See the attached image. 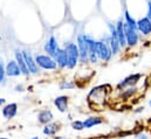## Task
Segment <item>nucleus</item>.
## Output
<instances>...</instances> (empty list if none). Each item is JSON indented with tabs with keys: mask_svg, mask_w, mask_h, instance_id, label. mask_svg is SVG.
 Masks as SVG:
<instances>
[{
	"mask_svg": "<svg viewBox=\"0 0 151 139\" xmlns=\"http://www.w3.org/2000/svg\"><path fill=\"white\" fill-rule=\"evenodd\" d=\"M109 85H99L90 90L88 95V102L94 107H102L106 104L109 92H110Z\"/></svg>",
	"mask_w": 151,
	"mask_h": 139,
	"instance_id": "1",
	"label": "nucleus"
},
{
	"mask_svg": "<svg viewBox=\"0 0 151 139\" xmlns=\"http://www.w3.org/2000/svg\"><path fill=\"white\" fill-rule=\"evenodd\" d=\"M66 52H67V56H68V68L73 69L75 68L77 62L80 61V52H78V47L74 42H68L66 43L65 47Z\"/></svg>",
	"mask_w": 151,
	"mask_h": 139,
	"instance_id": "2",
	"label": "nucleus"
},
{
	"mask_svg": "<svg viewBox=\"0 0 151 139\" xmlns=\"http://www.w3.org/2000/svg\"><path fill=\"white\" fill-rule=\"evenodd\" d=\"M95 47H96V54H97L100 60L107 62V61H109L111 59L113 53H111V49H110V47H109V44L107 42L96 41Z\"/></svg>",
	"mask_w": 151,
	"mask_h": 139,
	"instance_id": "3",
	"label": "nucleus"
},
{
	"mask_svg": "<svg viewBox=\"0 0 151 139\" xmlns=\"http://www.w3.org/2000/svg\"><path fill=\"white\" fill-rule=\"evenodd\" d=\"M35 62L39 67L46 70H54L58 67V63L54 60V57H52L49 55H37Z\"/></svg>",
	"mask_w": 151,
	"mask_h": 139,
	"instance_id": "4",
	"label": "nucleus"
},
{
	"mask_svg": "<svg viewBox=\"0 0 151 139\" xmlns=\"http://www.w3.org/2000/svg\"><path fill=\"white\" fill-rule=\"evenodd\" d=\"M124 32H125V37H127V44L129 47H134L138 43L139 36H138V31L136 28H132L128 24L124 22Z\"/></svg>",
	"mask_w": 151,
	"mask_h": 139,
	"instance_id": "5",
	"label": "nucleus"
},
{
	"mask_svg": "<svg viewBox=\"0 0 151 139\" xmlns=\"http://www.w3.org/2000/svg\"><path fill=\"white\" fill-rule=\"evenodd\" d=\"M77 47H78V52H80V61L82 63L87 62L88 61V53H89V49H88V43L84 39V34H80L77 36Z\"/></svg>",
	"mask_w": 151,
	"mask_h": 139,
	"instance_id": "6",
	"label": "nucleus"
},
{
	"mask_svg": "<svg viewBox=\"0 0 151 139\" xmlns=\"http://www.w3.org/2000/svg\"><path fill=\"white\" fill-rule=\"evenodd\" d=\"M84 39H86V41H87V43H88V49H89V53H88V61L91 62V63H96L97 60H99V56H97V54H96V47H95L96 41H95L91 36L86 35V34H84Z\"/></svg>",
	"mask_w": 151,
	"mask_h": 139,
	"instance_id": "7",
	"label": "nucleus"
},
{
	"mask_svg": "<svg viewBox=\"0 0 151 139\" xmlns=\"http://www.w3.org/2000/svg\"><path fill=\"white\" fill-rule=\"evenodd\" d=\"M54 60L56 61V63H58V66L60 67V68H66V67H68V56H67V52H66V49L63 48H58V50H56V53H55V55H54Z\"/></svg>",
	"mask_w": 151,
	"mask_h": 139,
	"instance_id": "8",
	"label": "nucleus"
},
{
	"mask_svg": "<svg viewBox=\"0 0 151 139\" xmlns=\"http://www.w3.org/2000/svg\"><path fill=\"white\" fill-rule=\"evenodd\" d=\"M137 31L143 35L151 34V20L148 16H144L137 21Z\"/></svg>",
	"mask_w": 151,
	"mask_h": 139,
	"instance_id": "9",
	"label": "nucleus"
},
{
	"mask_svg": "<svg viewBox=\"0 0 151 139\" xmlns=\"http://www.w3.org/2000/svg\"><path fill=\"white\" fill-rule=\"evenodd\" d=\"M116 31H117V39L119 42L121 48H124L127 44V37H125V32H124V22L122 19H119L116 22Z\"/></svg>",
	"mask_w": 151,
	"mask_h": 139,
	"instance_id": "10",
	"label": "nucleus"
},
{
	"mask_svg": "<svg viewBox=\"0 0 151 139\" xmlns=\"http://www.w3.org/2000/svg\"><path fill=\"white\" fill-rule=\"evenodd\" d=\"M142 75L141 74H134V75H130L128 77H125L117 87V89H122V88H127V87H135L137 84V82L141 80Z\"/></svg>",
	"mask_w": 151,
	"mask_h": 139,
	"instance_id": "11",
	"label": "nucleus"
},
{
	"mask_svg": "<svg viewBox=\"0 0 151 139\" xmlns=\"http://www.w3.org/2000/svg\"><path fill=\"white\" fill-rule=\"evenodd\" d=\"M58 48H59L58 41H56L55 36H53V35H52V36H50V37L47 40V42L45 43L43 49H45V52H46V53H47L49 56L54 57V55H55V53H56Z\"/></svg>",
	"mask_w": 151,
	"mask_h": 139,
	"instance_id": "12",
	"label": "nucleus"
},
{
	"mask_svg": "<svg viewBox=\"0 0 151 139\" xmlns=\"http://www.w3.org/2000/svg\"><path fill=\"white\" fill-rule=\"evenodd\" d=\"M22 54H24V59H25V61H26V64H27V67H28V70H29V72L31 74H38V64H37V62H35V59H33V56H32V54L29 53V52H27V50H24L22 52Z\"/></svg>",
	"mask_w": 151,
	"mask_h": 139,
	"instance_id": "13",
	"label": "nucleus"
},
{
	"mask_svg": "<svg viewBox=\"0 0 151 139\" xmlns=\"http://www.w3.org/2000/svg\"><path fill=\"white\" fill-rule=\"evenodd\" d=\"M14 56H15V61H17L19 68L21 70V74H22V75H28V74H29V70H28V67H27V64H26L25 59H24L22 52H20L19 49H17V50L14 52Z\"/></svg>",
	"mask_w": 151,
	"mask_h": 139,
	"instance_id": "14",
	"label": "nucleus"
},
{
	"mask_svg": "<svg viewBox=\"0 0 151 139\" xmlns=\"http://www.w3.org/2000/svg\"><path fill=\"white\" fill-rule=\"evenodd\" d=\"M17 111H18V105L15 103H11L2 109V115L6 119H11L17 115Z\"/></svg>",
	"mask_w": 151,
	"mask_h": 139,
	"instance_id": "15",
	"label": "nucleus"
},
{
	"mask_svg": "<svg viewBox=\"0 0 151 139\" xmlns=\"http://www.w3.org/2000/svg\"><path fill=\"white\" fill-rule=\"evenodd\" d=\"M6 74L8 76H19L21 75V70L19 68L17 61H9L6 66Z\"/></svg>",
	"mask_w": 151,
	"mask_h": 139,
	"instance_id": "16",
	"label": "nucleus"
},
{
	"mask_svg": "<svg viewBox=\"0 0 151 139\" xmlns=\"http://www.w3.org/2000/svg\"><path fill=\"white\" fill-rule=\"evenodd\" d=\"M54 104L59 109V111L65 112L68 107V97L67 96H59L54 100Z\"/></svg>",
	"mask_w": 151,
	"mask_h": 139,
	"instance_id": "17",
	"label": "nucleus"
},
{
	"mask_svg": "<svg viewBox=\"0 0 151 139\" xmlns=\"http://www.w3.org/2000/svg\"><path fill=\"white\" fill-rule=\"evenodd\" d=\"M52 119H53V113H52L49 110H43V111H41L38 116L39 123H41V124H48Z\"/></svg>",
	"mask_w": 151,
	"mask_h": 139,
	"instance_id": "18",
	"label": "nucleus"
},
{
	"mask_svg": "<svg viewBox=\"0 0 151 139\" xmlns=\"http://www.w3.org/2000/svg\"><path fill=\"white\" fill-rule=\"evenodd\" d=\"M111 49V53L113 55H116L119 53V49H121V46H119V42H118V39H115L113 36H110L108 39V42H107Z\"/></svg>",
	"mask_w": 151,
	"mask_h": 139,
	"instance_id": "19",
	"label": "nucleus"
},
{
	"mask_svg": "<svg viewBox=\"0 0 151 139\" xmlns=\"http://www.w3.org/2000/svg\"><path fill=\"white\" fill-rule=\"evenodd\" d=\"M102 119L100 118V117H89V118H87L83 123H84V128L86 129H90V128H93V126H95V125H100V124H102Z\"/></svg>",
	"mask_w": 151,
	"mask_h": 139,
	"instance_id": "20",
	"label": "nucleus"
},
{
	"mask_svg": "<svg viewBox=\"0 0 151 139\" xmlns=\"http://www.w3.org/2000/svg\"><path fill=\"white\" fill-rule=\"evenodd\" d=\"M58 130H59V125L53 123V124H48V125L45 126L43 133L47 135V136H53V135H55L58 132Z\"/></svg>",
	"mask_w": 151,
	"mask_h": 139,
	"instance_id": "21",
	"label": "nucleus"
},
{
	"mask_svg": "<svg viewBox=\"0 0 151 139\" xmlns=\"http://www.w3.org/2000/svg\"><path fill=\"white\" fill-rule=\"evenodd\" d=\"M124 19H125V24H128L130 27H132V28H136L137 29V21L132 18V15H130V13L128 12V11H125L124 12Z\"/></svg>",
	"mask_w": 151,
	"mask_h": 139,
	"instance_id": "22",
	"label": "nucleus"
},
{
	"mask_svg": "<svg viewBox=\"0 0 151 139\" xmlns=\"http://www.w3.org/2000/svg\"><path fill=\"white\" fill-rule=\"evenodd\" d=\"M5 75H6V68H5V66H4L2 59L0 57V83L5 80Z\"/></svg>",
	"mask_w": 151,
	"mask_h": 139,
	"instance_id": "23",
	"label": "nucleus"
},
{
	"mask_svg": "<svg viewBox=\"0 0 151 139\" xmlns=\"http://www.w3.org/2000/svg\"><path fill=\"white\" fill-rule=\"evenodd\" d=\"M72 126L74 130H77V131H81L84 129V123L83 122H80V120H76V122H73L72 123Z\"/></svg>",
	"mask_w": 151,
	"mask_h": 139,
	"instance_id": "24",
	"label": "nucleus"
},
{
	"mask_svg": "<svg viewBox=\"0 0 151 139\" xmlns=\"http://www.w3.org/2000/svg\"><path fill=\"white\" fill-rule=\"evenodd\" d=\"M73 87H74L73 83H67V82H65V83L61 84V88H62V89H66V88H67V89H70V88H73Z\"/></svg>",
	"mask_w": 151,
	"mask_h": 139,
	"instance_id": "25",
	"label": "nucleus"
},
{
	"mask_svg": "<svg viewBox=\"0 0 151 139\" xmlns=\"http://www.w3.org/2000/svg\"><path fill=\"white\" fill-rule=\"evenodd\" d=\"M147 16L151 20V1H149V4H148V14H147Z\"/></svg>",
	"mask_w": 151,
	"mask_h": 139,
	"instance_id": "26",
	"label": "nucleus"
},
{
	"mask_svg": "<svg viewBox=\"0 0 151 139\" xmlns=\"http://www.w3.org/2000/svg\"><path fill=\"white\" fill-rule=\"evenodd\" d=\"M136 139H149L145 135H137L136 136Z\"/></svg>",
	"mask_w": 151,
	"mask_h": 139,
	"instance_id": "27",
	"label": "nucleus"
},
{
	"mask_svg": "<svg viewBox=\"0 0 151 139\" xmlns=\"http://www.w3.org/2000/svg\"><path fill=\"white\" fill-rule=\"evenodd\" d=\"M5 102H6V100H5V98H0V105L5 104Z\"/></svg>",
	"mask_w": 151,
	"mask_h": 139,
	"instance_id": "28",
	"label": "nucleus"
},
{
	"mask_svg": "<svg viewBox=\"0 0 151 139\" xmlns=\"http://www.w3.org/2000/svg\"><path fill=\"white\" fill-rule=\"evenodd\" d=\"M32 139H39V137H34V138H32Z\"/></svg>",
	"mask_w": 151,
	"mask_h": 139,
	"instance_id": "29",
	"label": "nucleus"
},
{
	"mask_svg": "<svg viewBox=\"0 0 151 139\" xmlns=\"http://www.w3.org/2000/svg\"><path fill=\"white\" fill-rule=\"evenodd\" d=\"M149 104H150V106H151V100H150V103H149Z\"/></svg>",
	"mask_w": 151,
	"mask_h": 139,
	"instance_id": "30",
	"label": "nucleus"
},
{
	"mask_svg": "<svg viewBox=\"0 0 151 139\" xmlns=\"http://www.w3.org/2000/svg\"><path fill=\"white\" fill-rule=\"evenodd\" d=\"M118 139H125V138H118Z\"/></svg>",
	"mask_w": 151,
	"mask_h": 139,
	"instance_id": "31",
	"label": "nucleus"
},
{
	"mask_svg": "<svg viewBox=\"0 0 151 139\" xmlns=\"http://www.w3.org/2000/svg\"><path fill=\"white\" fill-rule=\"evenodd\" d=\"M0 139H5V138H0Z\"/></svg>",
	"mask_w": 151,
	"mask_h": 139,
	"instance_id": "32",
	"label": "nucleus"
}]
</instances>
